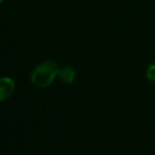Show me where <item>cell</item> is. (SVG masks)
<instances>
[{
    "label": "cell",
    "instance_id": "1",
    "mask_svg": "<svg viewBox=\"0 0 155 155\" xmlns=\"http://www.w3.org/2000/svg\"><path fill=\"white\" fill-rule=\"evenodd\" d=\"M59 69L54 61L47 59L41 64L36 65L31 73V84L36 87L44 88L52 84L56 75H58Z\"/></svg>",
    "mask_w": 155,
    "mask_h": 155
},
{
    "label": "cell",
    "instance_id": "2",
    "mask_svg": "<svg viewBox=\"0 0 155 155\" xmlns=\"http://www.w3.org/2000/svg\"><path fill=\"white\" fill-rule=\"evenodd\" d=\"M15 92V82L12 79L10 78H1L0 80V99L5 101L8 97L12 96V93Z\"/></svg>",
    "mask_w": 155,
    "mask_h": 155
},
{
    "label": "cell",
    "instance_id": "4",
    "mask_svg": "<svg viewBox=\"0 0 155 155\" xmlns=\"http://www.w3.org/2000/svg\"><path fill=\"white\" fill-rule=\"evenodd\" d=\"M147 78L151 82L155 84V63H153V64H150L148 67V69H147Z\"/></svg>",
    "mask_w": 155,
    "mask_h": 155
},
{
    "label": "cell",
    "instance_id": "5",
    "mask_svg": "<svg viewBox=\"0 0 155 155\" xmlns=\"http://www.w3.org/2000/svg\"><path fill=\"white\" fill-rule=\"evenodd\" d=\"M1 1H4V0H1Z\"/></svg>",
    "mask_w": 155,
    "mask_h": 155
},
{
    "label": "cell",
    "instance_id": "3",
    "mask_svg": "<svg viewBox=\"0 0 155 155\" xmlns=\"http://www.w3.org/2000/svg\"><path fill=\"white\" fill-rule=\"evenodd\" d=\"M58 76H59V79H61L63 82L70 84V82H73L74 79H75V70H74L71 67L65 65V67H63V68L59 69Z\"/></svg>",
    "mask_w": 155,
    "mask_h": 155
}]
</instances>
